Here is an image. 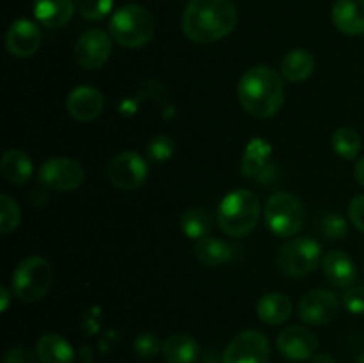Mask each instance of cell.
Here are the masks:
<instances>
[{"instance_id":"obj_26","label":"cell","mask_w":364,"mask_h":363,"mask_svg":"<svg viewBox=\"0 0 364 363\" xmlns=\"http://www.w3.org/2000/svg\"><path fill=\"white\" fill-rule=\"evenodd\" d=\"M180 228L188 238L199 241L203 237H208L213 230V217L203 209H188L181 216Z\"/></svg>"},{"instance_id":"obj_11","label":"cell","mask_w":364,"mask_h":363,"mask_svg":"<svg viewBox=\"0 0 364 363\" xmlns=\"http://www.w3.org/2000/svg\"><path fill=\"white\" fill-rule=\"evenodd\" d=\"M112 53V36L102 28L85 31L75 43V59L85 70H98Z\"/></svg>"},{"instance_id":"obj_17","label":"cell","mask_w":364,"mask_h":363,"mask_svg":"<svg viewBox=\"0 0 364 363\" xmlns=\"http://www.w3.org/2000/svg\"><path fill=\"white\" fill-rule=\"evenodd\" d=\"M331 18L341 34L361 36L364 32V0H336Z\"/></svg>"},{"instance_id":"obj_34","label":"cell","mask_w":364,"mask_h":363,"mask_svg":"<svg viewBox=\"0 0 364 363\" xmlns=\"http://www.w3.org/2000/svg\"><path fill=\"white\" fill-rule=\"evenodd\" d=\"M348 219L359 231L364 233V194L355 196L350 201V205H348Z\"/></svg>"},{"instance_id":"obj_38","label":"cell","mask_w":364,"mask_h":363,"mask_svg":"<svg viewBox=\"0 0 364 363\" xmlns=\"http://www.w3.org/2000/svg\"><path fill=\"white\" fill-rule=\"evenodd\" d=\"M313 363H336L333 356L329 354H315L313 356Z\"/></svg>"},{"instance_id":"obj_10","label":"cell","mask_w":364,"mask_h":363,"mask_svg":"<svg viewBox=\"0 0 364 363\" xmlns=\"http://www.w3.org/2000/svg\"><path fill=\"white\" fill-rule=\"evenodd\" d=\"M107 173L117 189L132 191L141 187L148 178V162L137 152H121L110 160Z\"/></svg>"},{"instance_id":"obj_1","label":"cell","mask_w":364,"mask_h":363,"mask_svg":"<svg viewBox=\"0 0 364 363\" xmlns=\"http://www.w3.org/2000/svg\"><path fill=\"white\" fill-rule=\"evenodd\" d=\"M237 7L231 0H191L181 16V31L191 41H219L235 31Z\"/></svg>"},{"instance_id":"obj_2","label":"cell","mask_w":364,"mask_h":363,"mask_svg":"<svg viewBox=\"0 0 364 363\" xmlns=\"http://www.w3.org/2000/svg\"><path fill=\"white\" fill-rule=\"evenodd\" d=\"M237 96L249 116L258 120L272 117L284 102L283 78L269 66L249 68L238 80Z\"/></svg>"},{"instance_id":"obj_33","label":"cell","mask_w":364,"mask_h":363,"mask_svg":"<svg viewBox=\"0 0 364 363\" xmlns=\"http://www.w3.org/2000/svg\"><path fill=\"white\" fill-rule=\"evenodd\" d=\"M343 306L355 315L364 313V287L352 285L350 288H347L343 295Z\"/></svg>"},{"instance_id":"obj_29","label":"cell","mask_w":364,"mask_h":363,"mask_svg":"<svg viewBox=\"0 0 364 363\" xmlns=\"http://www.w3.org/2000/svg\"><path fill=\"white\" fill-rule=\"evenodd\" d=\"M114 0H75L78 13L89 21H98L105 18L112 9Z\"/></svg>"},{"instance_id":"obj_8","label":"cell","mask_w":364,"mask_h":363,"mask_svg":"<svg viewBox=\"0 0 364 363\" xmlns=\"http://www.w3.org/2000/svg\"><path fill=\"white\" fill-rule=\"evenodd\" d=\"M39 182L53 191H73L84 182V167L68 157H53L43 162L38 173Z\"/></svg>"},{"instance_id":"obj_20","label":"cell","mask_w":364,"mask_h":363,"mask_svg":"<svg viewBox=\"0 0 364 363\" xmlns=\"http://www.w3.org/2000/svg\"><path fill=\"white\" fill-rule=\"evenodd\" d=\"M75 11L73 0H36L34 16L48 28L64 27L71 20Z\"/></svg>"},{"instance_id":"obj_25","label":"cell","mask_w":364,"mask_h":363,"mask_svg":"<svg viewBox=\"0 0 364 363\" xmlns=\"http://www.w3.org/2000/svg\"><path fill=\"white\" fill-rule=\"evenodd\" d=\"M194 253L196 258L208 267L223 265V263L230 262L231 255H233V253H231V246L228 244V242L220 241V238L217 237H212V235L196 241Z\"/></svg>"},{"instance_id":"obj_22","label":"cell","mask_w":364,"mask_h":363,"mask_svg":"<svg viewBox=\"0 0 364 363\" xmlns=\"http://www.w3.org/2000/svg\"><path fill=\"white\" fill-rule=\"evenodd\" d=\"M313 71H315V57L304 48L290 50L281 60V75L294 84L308 80Z\"/></svg>"},{"instance_id":"obj_19","label":"cell","mask_w":364,"mask_h":363,"mask_svg":"<svg viewBox=\"0 0 364 363\" xmlns=\"http://www.w3.org/2000/svg\"><path fill=\"white\" fill-rule=\"evenodd\" d=\"M272 155V146L262 137H255L247 144L242 159V173L249 178H258V180H265L269 177V160Z\"/></svg>"},{"instance_id":"obj_37","label":"cell","mask_w":364,"mask_h":363,"mask_svg":"<svg viewBox=\"0 0 364 363\" xmlns=\"http://www.w3.org/2000/svg\"><path fill=\"white\" fill-rule=\"evenodd\" d=\"M0 299H2L0 310H2V312H6L7 306H9V301H11V292H9V288L6 287V285H2V287H0Z\"/></svg>"},{"instance_id":"obj_30","label":"cell","mask_w":364,"mask_h":363,"mask_svg":"<svg viewBox=\"0 0 364 363\" xmlns=\"http://www.w3.org/2000/svg\"><path fill=\"white\" fill-rule=\"evenodd\" d=\"M174 153V142L169 135H155L146 146V155L153 162H164Z\"/></svg>"},{"instance_id":"obj_18","label":"cell","mask_w":364,"mask_h":363,"mask_svg":"<svg viewBox=\"0 0 364 363\" xmlns=\"http://www.w3.org/2000/svg\"><path fill=\"white\" fill-rule=\"evenodd\" d=\"M291 310V299L283 292H269L263 294L256 302V315L262 322L269 324V326H277L290 319Z\"/></svg>"},{"instance_id":"obj_7","label":"cell","mask_w":364,"mask_h":363,"mask_svg":"<svg viewBox=\"0 0 364 363\" xmlns=\"http://www.w3.org/2000/svg\"><path fill=\"white\" fill-rule=\"evenodd\" d=\"M322 256V249L316 241L309 237L291 238L281 246L277 253V267L288 276H306L316 269Z\"/></svg>"},{"instance_id":"obj_27","label":"cell","mask_w":364,"mask_h":363,"mask_svg":"<svg viewBox=\"0 0 364 363\" xmlns=\"http://www.w3.org/2000/svg\"><path fill=\"white\" fill-rule=\"evenodd\" d=\"M331 142H333L334 153L345 160L358 159L359 153H361V135L350 127L338 128L333 134Z\"/></svg>"},{"instance_id":"obj_35","label":"cell","mask_w":364,"mask_h":363,"mask_svg":"<svg viewBox=\"0 0 364 363\" xmlns=\"http://www.w3.org/2000/svg\"><path fill=\"white\" fill-rule=\"evenodd\" d=\"M4 363H41L38 352H32L28 349H11L7 354L4 356Z\"/></svg>"},{"instance_id":"obj_39","label":"cell","mask_w":364,"mask_h":363,"mask_svg":"<svg viewBox=\"0 0 364 363\" xmlns=\"http://www.w3.org/2000/svg\"><path fill=\"white\" fill-rule=\"evenodd\" d=\"M358 363H364V352L361 356H359V359H358Z\"/></svg>"},{"instance_id":"obj_4","label":"cell","mask_w":364,"mask_h":363,"mask_svg":"<svg viewBox=\"0 0 364 363\" xmlns=\"http://www.w3.org/2000/svg\"><path fill=\"white\" fill-rule=\"evenodd\" d=\"M155 18L139 4H127L112 14L109 21V34L117 45L124 48H141L155 36Z\"/></svg>"},{"instance_id":"obj_23","label":"cell","mask_w":364,"mask_h":363,"mask_svg":"<svg viewBox=\"0 0 364 363\" xmlns=\"http://www.w3.org/2000/svg\"><path fill=\"white\" fill-rule=\"evenodd\" d=\"M166 363H196L199 359V344L191 335H171L162 345Z\"/></svg>"},{"instance_id":"obj_24","label":"cell","mask_w":364,"mask_h":363,"mask_svg":"<svg viewBox=\"0 0 364 363\" xmlns=\"http://www.w3.org/2000/svg\"><path fill=\"white\" fill-rule=\"evenodd\" d=\"M0 171L7 182L23 185L32 177V160L21 149H7L0 160Z\"/></svg>"},{"instance_id":"obj_5","label":"cell","mask_w":364,"mask_h":363,"mask_svg":"<svg viewBox=\"0 0 364 363\" xmlns=\"http://www.w3.org/2000/svg\"><path fill=\"white\" fill-rule=\"evenodd\" d=\"M52 280L53 270L48 260L43 256H28L18 263L11 278L13 295L25 302L39 301L50 290Z\"/></svg>"},{"instance_id":"obj_9","label":"cell","mask_w":364,"mask_h":363,"mask_svg":"<svg viewBox=\"0 0 364 363\" xmlns=\"http://www.w3.org/2000/svg\"><path fill=\"white\" fill-rule=\"evenodd\" d=\"M270 345L263 333L245 330L228 344L223 363H269Z\"/></svg>"},{"instance_id":"obj_28","label":"cell","mask_w":364,"mask_h":363,"mask_svg":"<svg viewBox=\"0 0 364 363\" xmlns=\"http://www.w3.org/2000/svg\"><path fill=\"white\" fill-rule=\"evenodd\" d=\"M20 206L11 196H0V233L7 235L20 224Z\"/></svg>"},{"instance_id":"obj_12","label":"cell","mask_w":364,"mask_h":363,"mask_svg":"<svg viewBox=\"0 0 364 363\" xmlns=\"http://www.w3.org/2000/svg\"><path fill=\"white\" fill-rule=\"evenodd\" d=\"M338 306L340 302L333 292L316 288V290H309L302 295L297 305V313L299 319L304 324L323 326L336 317Z\"/></svg>"},{"instance_id":"obj_16","label":"cell","mask_w":364,"mask_h":363,"mask_svg":"<svg viewBox=\"0 0 364 363\" xmlns=\"http://www.w3.org/2000/svg\"><path fill=\"white\" fill-rule=\"evenodd\" d=\"M323 276L338 288H350L358 280V267L345 251L334 249L322 258Z\"/></svg>"},{"instance_id":"obj_13","label":"cell","mask_w":364,"mask_h":363,"mask_svg":"<svg viewBox=\"0 0 364 363\" xmlns=\"http://www.w3.org/2000/svg\"><path fill=\"white\" fill-rule=\"evenodd\" d=\"M277 349L291 362H304L315 356L318 342L309 330L302 326H288L277 335Z\"/></svg>"},{"instance_id":"obj_15","label":"cell","mask_w":364,"mask_h":363,"mask_svg":"<svg viewBox=\"0 0 364 363\" xmlns=\"http://www.w3.org/2000/svg\"><path fill=\"white\" fill-rule=\"evenodd\" d=\"M103 95L91 85H78L68 93L66 110L73 120L87 123L103 112Z\"/></svg>"},{"instance_id":"obj_36","label":"cell","mask_w":364,"mask_h":363,"mask_svg":"<svg viewBox=\"0 0 364 363\" xmlns=\"http://www.w3.org/2000/svg\"><path fill=\"white\" fill-rule=\"evenodd\" d=\"M354 177H355V180H358V184L364 189V157H361V159L358 160V164H355Z\"/></svg>"},{"instance_id":"obj_21","label":"cell","mask_w":364,"mask_h":363,"mask_svg":"<svg viewBox=\"0 0 364 363\" xmlns=\"http://www.w3.org/2000/svg\"><path fill=\"white\" fill-rule=\"evenodd\" d=\"M41 363H73L75 351L70 342L57 333H46L36 344Z\"/></svg>"},{"instance_id":"obj_31","label":"cell","mask_w":364,"mask_h":363,"mask_svg":"<svg viewBox=\"0 0 364 363\" xmlns=\"http://www.w3.org/2000/svg\"><path fill=\"white\" fill-rule=\"evenodd\" d=\"M320 230H322L323 237L329 238V241H340L347 235L348 224L338 214H326L320 221Z\"/></svg>"},{"instance_id":"obj_3","label":"cell","mask_w":364,"mask_h":363,"mask_svg":"<svg viewBox=\"0 0 364 363\" xmlns=\"http://www.w3.org/2000/svg\"><path fill=\"white\" fill-rule=\"evenodd\" d=\"M262 216V206L255 192L237 189L228 192L217 210V224L230 237H244L251 233Z\"/></svg>"},{"instance_id":"obj_14","label":"cell","mask_w":364,"mask_h":363,"mask_svg":"<svg viewBox=\"0 0 364 363\" xmlns=\"http://www.w3.org/2000/svg\"><path fill=\"white\" fill-rule=\"evenodd\" d=\"M6 46L14 57L25 59V57L34 56L41 46V31L34 21L20 18V20L13 21L7 28Z\"/></svg>"},{"instance_id":"obj_32","label":"cell","mask_w":364,"mask_h":363,"mask_svg":"<svg viewBox=\"0 0 364 363\" xmlns=\"http://www.w3.org/2000/svg\"><path fill=\"white\" fill-rule=\"evenodd\" d=\"M134 351L139 358L151 359L159 354L160 351V342L155 335L151 333H142L135 338L134 342Z\"/></svg>"},{"instance_id":"obj_6","label":"cell","mask_w":364,"mask_h":363,"mask_svg":"<svg viewBox=\"0 0 364 363\" xmlns=\"http://www.w3.org/2000/svg\"><path fill=\"white\" fill-rule=\"evenodd\" d=\"M306 210L301 199L291 192H276L263 209V219L274 235L283 238L294 237L304 224Z\"/></svg>"}]
</instances>
